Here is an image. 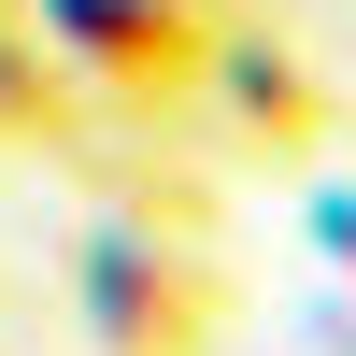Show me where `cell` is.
Segmentation results:
<instances>
[{
    "label": "cell",
    "instance_id": "obj_1",
    "mask_svg": "<svg viewBox=\"0 0 356 356\" xmlns=\"http://www.w3.org/2000/svg\"><path fill=\"white\" fill-rule=\"evenodd\" d=\"M72 314L100 356H214L228 342V257L200 228H157V214H86L72 228Z\"/></svg>",
    "mask_w": 356,
    "mask_h": 356
},
{
    "label": "cell",
    "instance_id": "obj_2",
    "mask_svg": "<svg viewBox=\"0 0 356 356\" xmlns=\"http://www.w3.org/2000/svg\"><path fill=\"white\" fill-rule=\"evenodd\" d=\"M29 29H43L57 72L86 86V114H114V129H186L200 114L214 0H29Z\"/></svg>",
    "mask_w": 356,
    "mask_h": 356
},
{
    "label": "cell",
    "instance_id": "obj_3",
    "mask_svg": "<svg viewBox=\"0 0 356 356\" xmlns=\"http://www.w3.org/2000/svg\"><path fill=\"white\" fill-rule=\"evenodd\" d=\"M200 114L228 129V157H257V171H314V157H328V129H342V86L314 72L271 15H228V0H214V43H200Z\"/></svg>",
    "mask_w": 356,
    "mask_h": 356
},
{
    "label": "cell",
    "instance_id": "obj_4",
    "mask_svg": "<svg viewBox=\"0 0 356 356\" xmlns=\"http://www.w3.org/2000/svg\"><path fill=\"white\" fill-rule=\"evenodd\" d=\"M86 86L57 72V43L29 29V0H0V157H86Z\"/></svg>",
    "mask_w": 356,
    "mask_h": 356
},
{
    "label": "cell",
    "instance_id": "obj_5",
    "mask_svg": "<svg viewBox=\"0 0 356 356\" xmlns=\"http://www.w3.org/2000/svg\"><path fill=\"white\" fill-rule=\"evenodd\" d=\"M114 214H157V228H200V243H214L228 200L200 186V171H114Z\"/></svg>",
    "mask_w": 356,
    "mask_h": 356
},
{
    "label": "cell",
    "instance_id": "obj_6",
    "mask_svg": "<svg viewBox=\"0 0 356 356\" xmlns=\"http://www.w3.org/2000/svg\"><path fill=\"white\" fill-rule=\"evenodd\" d=\"M300 243H314V257L356 285V186H314V200H300Z\"/></svg>",
    "mask_w": 356,
    "mask_h": 356
},
{
    "label": "cell",
    "instance_id": "obj_7",
    "mask_svg": "<svg viewBox=\"0 0 356 356\" xmlns=\"http://www.w3.org/2000/svg\"><path fill=\"white\" fill-rule=\"evenodd\" d=\"M328 356H356V300H328Z\"/></svg>",
    "mask_w": 356,
    "mask_h": 356
},
{
    "label": "cell",
    "instance_id": "obj_8",
    "mask_svg": "<svg viewBox=\"0 0 356 356\" xmlns=\"http://www.w3.org/2000/svg\"><path fill=\"white\" fill-rule=\"evenodd\" d=\"M0 356H15V342H0Z\"/></svg>",
    "mask_w": 356,
    "mask_h": 356
},
{
    "label": "cell",
    "instance_id": "obj_9",
    "mask_svg": "<svg viewBox=\"0 0 356 356\" xmlns=\"http://www.w3.org/2000/svg\"><path fill=\"white\" fill-rule=\"evenodd\" d=\"M0 285H15V271H0Z\"/></svg>",
    "mask_w": 356,
    "mask_h": 356
}]
</instances>
